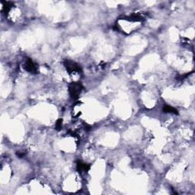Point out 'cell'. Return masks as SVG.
Wrapping results in <instances>:
<instances>
[{"mask_svg": "<svg viewBox=\"0 0 195 195\" xmlns=\"http://www.w3.org/2000/svg\"><path fill=\"white\" fill-rule=\"evenodd\" d=\"M82 90V86L80 83H73L69 87L70 94L73 98H77Z\"/></svg>", "mask_w": 195, "mask_h": 195, "instance_id": "6da1fadb", "label": "cell"}, {"mask_svg": "<svg viewBox=\"0 0 195 195\" xmlns=\"http://www.w3.org/2000/svg\"><path fill=\"white\" fill-rule=\"evenodd\" d=\"M65 66L66 68V70L70 73H80L81 72V68L78 64L74 63L71 60H66L64 63Z\"/></svg>", "mask_w": 195, "mask_h": 195, "instance_id": "7a4b0ae2", "label": "cell"}, {"mask_svg": "<svg viewBox=\"0 0 195 195\" xmlns=\"http://www.w3.org/2000/svg\"><path fill=\"white\" fill-rule=\"evenodd\" d=\"M24 66H25L24 68H25V70L28 72H29V73H36L37 72L36 66H35V64L31 59H27L25 64H24Z\"/></svg>", "mask_w": 195, "mask_h": 195, "instance_id": "3957f363", "label": "cell"}, {"mask_svg": "<svg viewBox=\"0 0 195 195\" xmlns=\"http://www.w3.org/2000/svg\"><path fill=\"white\" fill-rule=\"evenodd\" d=\"M90 169V166L87 164L82 163L81 162H77V170L79 172H87Z\"/></svg>", "mask_w": 195, "mask_h": 195, "instance_id": "277c9868", "label": "cell"}, {"mask_svg": "<svg viewBox=\"0 0 195 195\" xmlns=\"http://www.w3.org/2000/svg\"><path fill=\"white\" fill-rule=\"evenodd\" d=\"M163 111L165 113H172V114H178V111L175 108H172L169 105H165L163 107Z\"/></svg>", "mask_w": 195, "mask_h": 195, "instance_id": "5b68a950", "label": "cell"}, {"mask_svg": "<svg viewBox=\"0 0 195 195\" xmlns=\"http://www.w3.org/2000/svg\"><path fill=\"white\" fill-rule=\"evenodd\" d=\"M61 125H62V121L61 120H59V121H57V123H56V128H57V129L61 128Z\"/></svg>", "mask_w": 195, "mask_h": 195, "instance_id": "8992f818", "label": "cell"}]
</instances>
